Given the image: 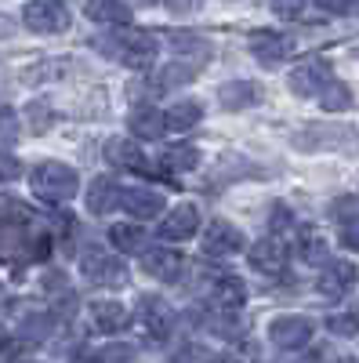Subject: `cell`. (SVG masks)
Returning <instances> with one entry per match:
<instances>
[{
	"label": "cell",
	"instance_id": "obj_13",
	"mask_svg": "<svg viewBox=\"0 0 359 363\" xmlns=\"http://www.w3.org/2000/svg\"><path fill=\"white\" fill-rule=\"evenodd\" d=\"M355 284V265L352 262H331L323 269V277H319V294L323 298H345Z\"/></svg>",
	"mask_w": 359,
	"mask_h": 363
},
{
	"label": "cell",
	"instance_id": "obj_42",
	"mask_svg": "<svg viewBox=\"0 0 359 363\" xmlns=\"http://www.w3.org/2000/svg\"><path fill=\"white\" fill-rule=\"evenodd\" d=\"M338 363H359V359H352V356H345V359H338Z\"/></svg>",
	"mask_w": 359,
	"mask_h": 363
},
{
	"label": "cell",
	"instance_id": "obj_20",
	"mask_svg": "<svg viewBox=\"0 0 359 363\" xmlns=\"http://www.w3.org/2000/svg\"><path fill=\"white\" fill-rule=\"evenodd\" d=\"M211 298H215V306L222 313H236V309H244V301H247V287H244V280H236V277H218Z\"/></svg>",
	"mask_w": 359,
	"mask_h": 363
},
{
	"label": "cell",
	"instance_id": "obj_8",
	"mask_svg": "<svg viewBox=\"0 0 359 363\" xmlns=\"http://www.w3.org/2000/svg\"><path fill=\"white\" fill-rule=\"evenodd\" d=\"M287 258H290V247L283 244V240H276V236L258 240V244L247 251V262H251V269L265 272V277H280V272L287 269Z\"/></svg>",
	"mask_w": 359,
	"mask_h": 363
},
{
	"label": "cell",
	"instance_id": "obj_5",
	"mask_svg": "<svg viewBox=\"0 0 359 363\" xmlns=\"http://www.w3.org/2000/svg\"><path fill=\"white\" fill-rule=\"evenodd\" d=\"M80 265H84V277L91 280V284H102V287H116V284H124V280H127L124 262L113 258V255H106V251H98V247L87 251Z\"/></svg>",
	"mask_w": 359,
	"mask_h": 363
},
{
	"label": "cell",
	"instance_id": "obj_16",
	"mask_svg": "<svg viewBox=\"0 0 359 363\" xmlns=\"http://www.w3.org/2000/svg\"><path fill=\"white\" fill-rule=\"evenodd\" d=\"M91 320H95V327L102 330V335H116V330H124L127 327V309L120 306V301H113V298H98V301H91Z\"/></svg>",
	"mask_w": 359,
	"mask_h": 363
},
{
	"label": "cell",
	"instance_id": "obj_29",
	"mask_svg": "<svg viewBox=\"0 0 359 363\" xmlns=\"http://www.w3.org/2000/svg\"><path fill=\"white\" fill-rule=\"evenodd\" d=\"M25 116H29V128H33L37 135H40V131H47V128H51V120H55L51 106H47V102H40V99H37V102H29Z\"/></svg>",
	"mask_w": 359,
	"mask_h": 363
},
{
	"label": "cell",
	"instance_id": "obj_11",
	"mask_svg": "<svg viewBox=\"0 0 359 363\" xmlns=\"http://www.w3.org/2000/svg\"><path fill=\"white\" fill-rule=\"evenodd\" d=\"M331 80V66L326 62H319V58H312V62H305V66H294V73H290V91L297 99H312V95H319L323 91V84Z\"/></svg>",
	"mask_w": 359,
	"mask_h": 363
},
{
	"label": "cell",
	"instance_id": "obj_4",
	"mask_svg": "<svg viewBox=\"0 0 359 363\" xmlns=\"http://www.w3.org/2000/svg\"><path fill=\"white\" fill-rule=\"evenodd\" d=\"M251 55L258 58L261 66L273 69V66L287 62V58L294 55V40L276 33V29H254V33H251Z\"/></svg>",
	"mask_w": 359,
	"mask_h": 363
},
{
	"label": "cell",
	"instance_id": "obj_19",
	"mask_svg": "<svg viewBox=\"0 0 359 363\" xmlns=\"http://www.w3.org/2000/svg\"><path fill=\"white\" fill-rule=\"evenodd\" d=\"M127 128H131V135L135 138H160L167 128H164V113L160 109H153V106H138V109H131V116H127Z\"/></svg>",
	"mask_w": 359,
	"mask_h": 363
},
{
	"label": "cell",
	"instance_id": "obj_31",
	"mask_svg": "<svg viewBox=\"0 0 359 363\" xmlns=\"http://www.w3.org/2000/svg\"><path fill=\"white\" fill-rule=\"evenodd\" d=\"M341 247L359 251V211L348 215V218H341Z\"/></svg>",
	"mask_w": 359,
	"mask_h": 363
},
{
	"label": "cell",
	"instance_id": "obj_37",
	"mask_svg": "<svg viewBox=\"0 0 359 363\" xmlns=\"http://www.w3.org/2000/svg\"><path fill=\"white\" fill-rule=\"evenodd\" d=\"M316 4H319L323 11H331V15H348L359 0H316Z\"/></svg>",
	"mask_w": 359,
	"mask_h": 363
},
{
	"label": "cell",
	"instance_id": "obj_12",
	"mask_svg": "<svg viewBox=\"0 0 359 363\" xmlns=\"http://www.w3.org/2000/svg\"><path fill=\"white\" fill-rule=\"evenodd\" d=\"M200 229V211L193 203H178L171 215L160 222V240H189Z\"/></svg>",
	"mask_w": 359,
	"mask_h": 363
},
{
	"label": "cell",
	"instance_id": "obj_41",
	"mask_svg": "<svg viewBox=\"0 0 359 363\" xmlns=\"http://www.w3.org/2000/svg\"><path fill=\"white\" fill-rule=\"evenodd\" d=\"M73 363H102V356H98V352H84V356H76Z\"/></svg>",
	"mask_w": 359,
	"mask_h": 363
},
{
	"label": "cell",
	"instance_id": "obj_32",
	"mask_svg": "<svg viewBox=\"0 0 359 363\" xmlns=\"http://www.w3.org/2000/svg\"><path fill=\"white\" fill-rule=\"evenodd\" d=\"M326 327H331L334 335H341V338H352V335H359V316H352V313L331 316V320H326Z\"/></svg>",
	"mask_w": 359,
	"mask_h": 363
},
{
	"label": "cell",
	"instance_id": "obj_24",
	"mask_svg": "<svg viewBox=\"0 0 359 363\" xmlns=\"http://www.w3.org/2000/svg\"><path fill=\"white\" fill-rule=\"evenodd\" d=\"M106 160L113 167H142V153L131 138H109L106 142Z\"/></svg>",
	"mask_w": 359,
	"mask_h": 363
},
{
	"label": "cell",
	"instance_id": "obj_27",
	"mask_svg": "<svg viewBox=\"0 0 359 363\" xmlns=\"http://www.w3.org/2000/svg\"><path fill=\"white\" fill-rule=\"evenodd\" d=\"M200 164V153L193 145H174V149H167L164 153V167L171 171V174H182V171H193Z\"/></svg>",
	"mask_w": 359,
	"mask_h": 363
},
{
	"label": "cell",
	"instance_id": "obj_33",
	"mask_svg": "<svg viewBox=\"0 0 359 363\" xmlns=\"http://www.w3.org/2000/svg\"><path fill=\"white\" fill-rule=\"evenodd\" d=\"M18 174H22V164L11 153H0V186H4V182H15Z\"/></svg>",
	"mask_w": 359,
	"mask_h": 363
},
{
	"label": "cell",
	"instance_id": "obj_28",
	"mask_svg": "<svg viewBox=\"0 0 359 363\" xmlns=\"http://www.w3.org/2000/svg\"><path fill=\"white\" fill-rule=\"evenodd\" d=\"M196 66H186V62H174V66H164L160 69V77H156V84L160 87H182V84H189V80H196Z\"/></svg>",
	"mask_w": 359,
	"mask_h": 363
},
{
	"label": "cell",
	"instance_id": "obj_43",
	"mask_svg": "<svg viewBox=\"0 0 359 363\" xmlns=\"http://www.w3.org/2000/svg\"><path fill=\"white\" fill-rule=\"evenodd\" d=\"M142 4H156V0H142Z\"/></svg>",
	"mask_w": 359,
	"mask_h": 363
},
{
	"label": "cell",
	"instance_id": "obj_38",
	"mask_svg": "<svg viewBox=\"0 0 359 363\" xmlns=\"http://www.w3.org/2000/svg\"><path fill=\"white\" fill-rule=\"evenodd\" d=\"M15 120H11V113H4V116H0V142H11L15 138Z\"/></svg>",
	"mask_w": 359,
	"mask_h": 363
},
{
	"label": "cell",
	"instance_id": "obj_35",
	"mask_svg": "<svg viewBox=\"0 0 359 363\" xmlns=\"http://www.w3.org/2000/svg\"><path fill=\"white\" fill-rule=\"evenodd\" d=\"M273 11L280 18H297V15L305 11V0H273Z\"/></svg>",
	"mask_w": 359,
	"mask_h": 363
},
{
	"label": "cell",
	"instance_id": "obj_39",
	"mask_svg": "<svg viewBox=\"0 0 359 363\" xmlns=\"http://www.w3.org/2000/svg\"><path fill=\"white\" fill-rule=\"evenodd\" d=\"M273 225H276V229L290 225V215H287V207H283V203H276V215H273Z\"/></svg>",
	"mask_w": 359,
	"mask_h": 363
},
{
	"label": "cell",
	"instance_id": "obj_7",
	"mask_svg": "<svg viewBox=\"0 0 359 363\" xmlns=\"http://www.w3.org/2000/svg\"><path fill=\"white\" fill-rule=\"evenodd\" d=\"M312 320L309 316H276L273 323H268V338H273V345L280 349H302L309 345L312 338Z\"/></svg>",
	"mask_w": 359,
	"mask_h": 363
},
{
	"label": "cell",
	"instance_id": "obj_30",
	"mask_svg": "<svg viewBox=\"0 0 359 363\" xmlns=\"http://www.w3.org/2000/svg\"><path fill=\"white\" fill-rule=\"evenodd\" d=\"M171 44H174V51H200V55L211 58V44L200 40L196 33H174V37H171Z\"/></svg>",
	"mask_w": 359,
	"mask_h": 363
},
{
	"label": "cell",
	"instance_id": "obj_36",
	"mask_svg": "<svg viewBox=\"0 0 359 363\" xmlns=\"http://www.w3.org/2000/svg\"><path fill=\"white\" fill-rule=\"evenodd\" d=\"M200 4L203 0H164V8L171 15H193V11H200Z\"/></svg>",
	"mask_w": 359,
	"mask_h": 363
},
{
	"label": "cell",
	"instance_id": "obj_10",
	"mask_svg": "<svg viewBox=\"0 0 359 363\" xmlns=\"http://www.w3.org/2000/svg\"><path fill=\"white\" fill-rule=\"evenodd\" d=\"M142 269H145V277L164 280V284H174L178 277H182V269H186V258H182V251H171V247H153V251H145Z\"/></svg>",
	"mask_w": 359,
	"mask_h": 363
},
{
	"label": "cell",
	"instance_id": "obj_15",
	"mask_svg": "<svg viewBox=\"0 0 359 363\" xmlns=\"http://www.w3.org/2000/svg\"><path fill=\"white\" fill-rule=\"evenodd\" d=\"M218 102H222V109H236V113L251 109V106L261 102V87L251 84V80H229V84L218 87Z\"/></svg>",
	"mask_w": 359,
	"mask_h": 363
},
{
	"label": "cell",
	"instance_id": "obj_14",
	"mask_svg": "<svg viewBox=\"0 0 359 363\" xmlns=\"http://www.w3.org/2000/svg\"><path fill=\"white\" fill-rule=\"evenodd\" d=\"M87 211L91 215H109V211L120 203V182L109 178V174H98L91 178V186H87Z\"/></svg>",
	"mask_w": 359,
	"mask_h": 363
},
{
	"label": "cell",
	"instance_id": "obj_1",
	"mask_svg": "<svg viewBox=\"0 0 359 363\" xmlns=\"http://www.w3.org/2000/svg\"><path fill=\"white\" fill-rule=\"evenodd\" d=\"M98 48L116 58V62H124L131 69H149L156 62L160 55V40L149 37V33H138V29H124V33H109L106 40H98Z\"/></svg>",
	"mask_w": 359,
	"mask_h": 363
},
{
	"label": "cell",
	"instance_id": "obj_17",
	"mask_svg": "<svg viewBox=\"0 0 359 363\" xmlns=\"http://www.w3.org/2000/svg\"><path fill=\"white\" fill-rule=\"evenodd\" d=\"M120 200H124V211L135 218H156L164 211V193L156 189H127L120 193Z\"/></svg>",
	"mask_w": 359,
	"mask_h": 363
},
{
	"label": "cell",
	"instance_id": "obj_26",
	"mask_svg": "<svg viewBox=\"0 0 359 363\" xmlns=\"http://www.w3.org/2000/svg\"><path fill=\"white\" fill-rule=\"evenodd\" d=\"M297 255L309 265H323L326 262V240L316 229H302V240H297Z\"/></svg>",
	"mask_w": 359,
	"mask_h": 363
},
{
	"label": "cell",
	"instance_id": "obj_2",
	"mask_svg": "<svg viewBox=\"0 0 359 363\" xmlns=\"http://www.w3.org/2000/svg\"><path fill=\"white\" fill-rule=\"evenodd\" d=\"M29 189H33V196H40L47 203H66L80 189V174L69 164L47 160V164H37L33 167V174H29Z\"/></svg>",
	"mask_w": 359,
	"mask_h": 363
},
{
	"label": "cell",
	"instance_id": "obj_22",
	"mask_svg": "<svg viewBox=\"0 0 359 363\" xmlns=\"http://www.w3.org/2000/svg\"><path fill=\"white\" fill-rule=\"evenodd\" d=\"M145 229L142 225H127V222H120L109 229V244L120 251V255H142L145 251Z\"/></svg>",
	"mask_w": 359,
	"mask_h": 363
},
{
	"label": "cell",
	"instance_id": "obj_23",
	"mask_svg": "<svg viewBox=\"0 0 359 363\" xmlns=\"http://www.w3.org/2000/svg\"><path fill=\"white\" fill-rule=\"evenodd\" d=\"M196 124H200V106L189 102V99L174 102V106L167 109V116H164V128H167V131H193Z\"/></svg>",
	"mask_w": 359,
	"mask_h": 363
},
{
	"label": "cell",
	"instance_id": "obj_25",
	"mask_svg": "<svg viewBox=\"0 0 359 363\" xmlns=\"http://www.w3.org/2000/svg\"><path fill=\"white\" fill-rule=\"evenodd\" d=\"M319 99H323L326 113H345V109H352V87L341 84V80H326L323 91H319Z\"/></svg>",
	"mask_w": 359,
	"mask_h": 363
},
{
	"label": "cell",
	"instance_id": "obj_40",
	"mask_svg": "<svg viewBox=\"0 0 359 363\" xmlns=\"http://www.w3.org/2000/svg\"><path fill=\"white\" fill-rule=\"evenodd\" d=\"M11 33H15V22L8 15H0V37H11Z\"/></svg>",
	"mask_w": 359,
	"mask_h": 363
},
{
	"label": "cell",
	"instance_id": "obj_6",
	"mask_svg": "<svg viewBox=\"0 0 359 363\" xmlns=\"http://www.w3.org/2000/svg\"><path fill=\"white\" fill-rule=\"evenodd\" d=\"M138 316H142V327L149 330V338H156V342L171 338V330H174V309L167 306L164 298L145 294L138 301Z\"/></svg>",
	"mask_w": 359,
	"mask_h": 363
},
{
	"label": "cell",
	"instance_id": "obj_18",
	"mask_svg": "<svg viewBox=\"0 0 359 363\" xmlns=\"http://www.w3.org/2000/svg\"><path fill=\"white\" fill-rule=\"evenodd\" d=\"M18 255L29 258V233H25L22 222H15V218H0V258L11 262V258H18Z\"/></svg>",
	"mask_w": 359,
	"mask_h": 363
},
{
	"label": "cell",
	"instance_id": "obj_21",
	"mask_svg": "<svg viewBox=\"0 0 359 363\" xmlns=\"http://www.w3.org/2000/svg\"><path fill=\"white\" fill-rule=\"evenodd\" d=\"M84 15L91 22H102V26H124V22H131V8L124 4V0H87Z\"/></svg>",
	"mask_w": 359,
	"mask_h": 363
},
{
	"label": "cell",
	"instance_id": "obj_34",
	"mask_svg": "<svg viewBox=\"0 0 359 363\" xmlns=\"http://www.w3.org/2000/svg\"><path fill=\"white\" fill-rule=\"evenodd\" d=\"M102 363H131L135 359V349L131 345H109L106 352H98Z\"/></svg>",
	"mask_w": 359,
	"mask_h": 363
},
{
	"label": "cell",
	"instance_id": "obj_9",
	"mask_svg": "<svg viewBox=\"0 0 359 363\" xmlns=\"http://www.w3.org/2000/svg\"><path fill=\"white\" fill-rule=\"evenodd\" d=\"M203 251L215 255V258L244 251V233H239L232 222H225V218H215L211 225H207V233H203Z\"/></svg>",
	"mask_w": 359,
	"mask_h": 363
},
{
	"label": "cell",
	"instance_id": "obj_3",
	"mask_svg": "<svg viewBox=\"0 0 359 363\" xmlns=\"http://www.w3.org/2000/svg\"><path fill=\"white\" fill-rule=\"evenodd\" d=\"M22 22L33 29V33H66L69 29V11L66 4H58V0H29V4L22 8Z\"/></svg>",
	"mask_w": 359,
	"mask_h": 363
}]
</instances>
